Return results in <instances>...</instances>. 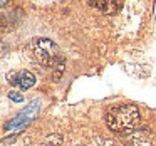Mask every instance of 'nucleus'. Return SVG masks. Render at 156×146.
<instances>
[{
    "instance_id": "1",
    "label": "nucleus",
    "mask_w": 156,
    "mask_h": 146,
    "mask_svg": "<svg viewBox=\"0 0 156 146\" xmlns=\"http://www.w3.org/2000/svg\"><path fill=\"white\" fill-rule=\"evenodd\" d=\"M141 121L139 109L134 104H121L108 109L106 112V124L114 133H129L136 129Z\"/></svg>"
},
{
    "instance_id": "2",
    "label": "nucleus",
    "mask_w": 156,
    "mask_h": 146,
    "mask_svg": "<svg viewBox=\"0 0 156 146\" xmlns=\"http://www.w3.org/2000/svg\"><path fill=\"white\" fill-rule=\"evenodd\" d=\"M27 49L32 54V59L42 66L55 69L64 64V57L61 55V51H59L57 44L54 41H51V39L37 37L34 41H30Z\"/></svg>"
},
{
    "instance_id": "3",
    "label": "nucleus",
    "mask_w": 156,
    "mask_h": 146,
    "mask_svg": "<svg viewBox=\"0 0 156 146\" xmlns=\"http://www.w3.org/2000/svg\"><path fill=\"white\" fill-rule=\"evenodd\" d=\"M39 109H41V102L39 101L29 102L27 108H25L22 112H19L15 118H12L4 128L5 129H22V128H25V126H29L34 119H37Z\"/></svg>"
},
{
    "instance_id": "4",
    "label": "nucleus",
    "mask_w": 156,
    "mask_h": 146,
    "mask_svg": "<svg viewBox=\"0 0 156 146\" xmlns=\"http://www.w3.org/2000/svg\"><path fill=\"white\" fill-rule=\"evenodd\" d=\"M9 84L19 89H30L35 84V76L27 69H20V71H10L7 74Z\"/></svg>"
},
{
    "instance_id": "5",
    "label": "nucleus",
    "mask_w": 156,
    "mask_h": 146,
    "mask_svg": "<svg viewBox=\"0 0 156 146\" xmlns=\"http://www.w3.org/2000/svg\"><path fill=\"white\" fill-rule=\"evenodd\" d=\"M89 5L98 9L99 12L106 15H114L122 9V2H109V0H102V2H89Z\"/></svg>"
},
{
    "instance_id": "6",
    "label": "nucleus",
    "mask_w": 156,
    "mask_h": 146,
    "mask_svg": "<svg viewBox=\"0 0 156 146\" xmlns=\"http://www.w3.org/2000/svg\"><path fill=\"white\" fill-rule=\"evenodd\" d=\"M86 146H114V143L109 138H104V136H94Z\"/></svg>"
},
{
    "instance_id": "7",
    "label": "nucleus",
    "mask_w": 156,
    "mask_h": 146,
    "mask_svg": "<svg viewBox=\"0 0 156 146\" xmlns=\"http://www.w3.org/2000/svg\"><path fill=\"white\" fill-rule=\"evenodd\" d=\"M62 144V136L61 134H49V138L42 143L41 146H61Z\"/></svg>"
},
{
    "instance_id": "8",
    "label": "nucleus",
    "mask_w": 156,
    "mask_h": 146,
    "mask_svg": "<svg viewBox=\"0 0 156 146\" xmlns=\"http://www.w3.org/2000/svg\"><path fill=\"white\" fill-rule=\"evenodd\" d=\"M9 98H10L12 101H15V102H22V101H24V96H22L20 92H17V91H10V92H9Z\"/></svg>"
},
{
    "instance_id": "9",
    "label": "nucleus",
    "mask_w": 156,
    "mask_h": 146,
    "mask_svg": "<svg viewBox=\"0 0 156 146\" xmlns=\"http://www.w3.org/2000/svg\"><path fill=\"white\" fill-rule=\"evenodd\" d=\"M7 4H9V0H0V9H4Z\"/></svg>"
}]
</instances>
